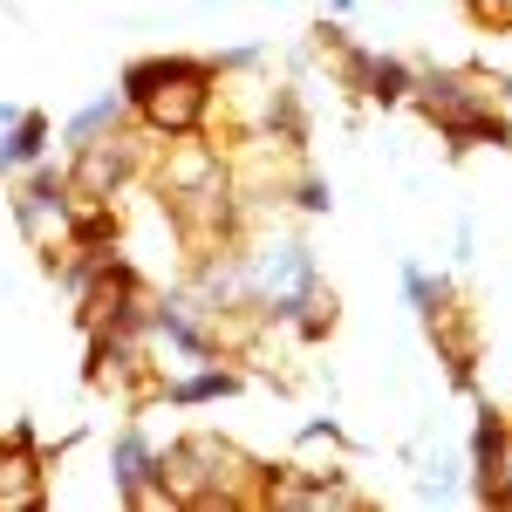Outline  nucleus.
Segmentation results:
<instances>
[{
    "instance_id": "f257e3e1",
    "label": "nucleus",
    "mask_w": 512,
    "mask_h": 512,
    "mask_svg": "<svg viewBox=\"0 0 512 512\" xmlns=\"http://www.w3.org/2000/svg\"><path fill=\"white\" fill-rule=\"evenodd\" d=\"M246 274H253V321L287 328L294 342H328L335 335V287L321 280V260L301 233H260L246 239Z\"/></svg>"
},
{
    "instance_id": "f03ea898",
    "label": "nucleus",
    "mask_w": 512,
    "mask_h": 512,
    "mask_svg": "<svg viewBox=\"0 0 512 512\" xmlns=\"http://www.w3.org/2000/svg\"><path fill=\"white\" fill-rule=\"evenodd\" d=\"M219 62L212 55H137L123 62V103L151 137H198L219 110Z\"/></svg>"
},
{
    "instance_id": "7ed1b4c3",
    "label": "nucleus",
    "mask_w": 512,
    "mask_h": 512,
    "mask_svg": "<svg viewBox=\"0 0 512 512\" xmlns=\"http://www.w3.org/2000/svg\"><path fill=\"white\" fill-rule=\"evenodd\" d=\"M158 499L185 512H246L260 506V458H246L233 437L185 431L158 451Z\"/></svg>"
},
{
    "instance_id": "20e7f679",
    "label": "nucleus",
    "mask_w": 512,
    "mask_h": 512,
    "mask_svg": "<svg viewBox=\"0 0 512 512\" xmlns=\"http://www.w3.org/2000/svg\"><path fill=\"white\" fill-rule=\"evenodd\" d=\"M315 41L335 55V82H342L349 96L376 103V110H403V103H410V89H417V62H403V55H383V48L355 41L342 21H321Z\"/></svg>"
},
{
    "instance_id": "39448f33",
    "label": "nucleus",
    "mask_w": 512,
    "mask_h": 512,
    "mask_svg": "<svg viewBox=\"0 0 512 512\" xmlns=\"http://www.w3.org/2000/svg\"><path fill=\"white\" fill-rule=\"evenodd\" d=\"M151 130L130 117L123 130H110V137H96V144H76L69 151V185H76V198H96V205H110V198H123L137 178H151Z\"/></svg>"
},
{
    "instance_id": "423d86ee",
    "label": "nucleus",
    "mask_w": 512,
    "mask_h": 512,
    "mask_svg": "<svg viewBox=\"0 0 512 512\" xmlns=\"http://www.w3.org/2000/svg\"><path fill=\"white\" fill-rule=\"evenodd\" d=\"M144 321H151V349H164V362H219L226 355V315H212L185 280L158 287Z\"/></svg>"
},
{
    "instance_id": "0eeeda50",
    "label": "nucleus",
    "mask_w": 512,
    "mask_h": 512,
    "mask_svg": "<svg viewBox=\"0 0 512 512\" xmlns=\"http://www.w3.org/2000/svg\"><path fill=\"white\" fill-rule=\"evenodd\" d=\"M7 212H14V233L28 239L35 253L62 246L69 219H76V185H69V164L41 158L21 178H7Z\"/></svg>"
},
{
    "instance_id": "6e6552de",
    "label": "nucleus",
    "mask_w": 512,
    "mask_h": 512,
    "mask_svg": "<svg viewBox=\"0 0 512 512\" xmlns=\"http://www.w3.org/2000/svg\"><path fill=\"white\" fill-rule=\"evenodd\" d=\"M260 506L280 512H362L369 492L349 472H308V465H260Z\"/></svg>"
},
{
    "instance_id": "1a4fd4ad",
    "label": "nucleus",
    "mask_w": 512,
    "mask_h": 512,
    "mask_svg": "<svg viewBox=\"0 0 512 512\" xmlns=\"http://www.w3.org/2000/svg\"><path fill=\"white\" fill-rule=\"evenodd\" d=\"M410 103H417V117L437 130V123H458V117H472V110H485V103H499V76L424 62V69H417V89H410Z\"/></svg>"
},
{
    "instance_id": "9d476101",
    "label": "nucleus",
    "mask_w": 512,
    "mask_h": 512,
    "mask_svg": "<svg viewBox=\"0 0 512 512\" xmlns=\"http://www.w3.org/2000/svg\"><path fill=\"white\" fill-rule=\"evenodd\" d=\"M48 499V451H41L35 424H7L0 437V512H35Z\"/></svg>"
},
{
    "instance_id": "9b49d317",
    "label": "nucleus",
    "mask_w": 512,
    "mask_h": 512,
    "mask_svg": "<svg viewBox=\"0 0 512 512\" xmlns=\"http://www.w3.org/2000/svg\"><path fill=\"white\" fill-rule=\"evenodd\" d=\"M110 492H117L130 512L164 506V499H158V444H151V431H144L137 417L110 437Z\"/></svg>"
},
{
    "instance_id": "f8f14e48",
    "label": "nucleus",
    "mask_w": 512,
    "mask_h": 512,
    "mask_svg": "<svg viewBox=\"0 0 512 512\" xmlns=\"http://www.w3.org/2000/svg\"><path fill=\"white\" fill-rule=\"evenodd\" d=\"M506 444H512V417L499 403L478 396V417H472V437H465V499L492 506L499 492V472H506Z\"/></svg>"
},
{
    "instance_id": "ddd939ff",
    "label": "nucleus",
    "mask_w": 512,
    "mask_h": 512,
    "mask_svg": "<svg viewBox=\"0 0 512 512\" xmlns=\"http://www.w3.org/2000/svg\"><path fill=\"white\" fill-rule=\"evenodd\" d=\"M246 390V376H239L233 362L219 355V362H192L185 376H158V396L171 410H205V403H226V396Z\"/></svg>"
},
{
    "instance_id": "4468645a",
    "label": "nucleus",
    "mask_w": 512,
    "mask_h": 512,
    "mask_svg": "<svg viewBox=\"0 0 512 512\" xmlns=\"http://www.w3.org/2000/svg\"><path fill=\"white\" fill-rule=\"evenodd\" d=\"M431 342H437V362H444V376H451V390L458 396H478V335H472V321L458 315H437L431 321Z\"/></svg>"
},
{
    "instance_id": "2eb2a0df",
    "label": "nucleus",
    "mask_w": 512,
    "mask_h": 512,
    "mask_svg": "<svg viewBox=\"0 0 512 512\" xmlns=\"http://www.w3.org/2000/svg\"><path fill=\"white\" fill-rule=\"evenodd\" d=\"M396 287H403V308L431 328L437 315H451L458 308V280L451 274H431L424 260H396Z\"/></svg>"
},
{
    "instance_id": "dca6fc26",
    "label": "nucleus",
    "mask_w": 512,
    "mask_h": 512,
    "mask_svg": "<svg viewBox=\"0 0 512 512\" xmlns=\"http://www.w3.org/2000/svg\"><path fill=\"white\" fill-rule=\"evenodd\" d=\"M437 144L451 158H465V151H512V117L499 103H485V110H472V117H458V123H437Z\"/></svg>"
},
{
    "instance_id": "f3484780",
    "label": "nucleus",
    "mask_w": 512,
    "mask_h": 512,
    "mask_svg": "<svg viewBox=\"0 0 512 512\" xmlns=\"http://www.w3.org/2000/svg\"><path fill=\"white\" fill-rule=\"evenodd\" d=\"M48 144H55V123L41 110H21L14 123H0V178H21L28 164H41Z\"/></svg>"
},
{
    "instance_id": "a211bd4d",
    "label": "nucleus",
    "mask_w": 512,
    "mask_h": 512,
    "mask_svg": "<svg viewBox=\"0 0 512 512\" xmlns=\"http://www.w3.org/2000/svg\"><path fill=\"white\" fill-rule=\"evenodd\" d=\"M130 123V103H123V89H96L89 103H82L76 117L62 123V151H76V144H96V137H110Z\"/></svg>"
},
{
    "instance_id": "6ab92c4d",
    "label": "nucleus",
    "mask_w": 512,
    "mask_h": 512,
    "mask_svg": "<svg viewBox=\"0 0 512 512\" xmlns=\"http://www.w3.org/2000/svg\"><path fill=\"white\" fill-rule=\"evenodd\" d=\"M62 246H76V253H110V246H117V212L96 205V198H76V219H69Z\"/></svg>"
},
{
    "instance_id": "aec40b11",
    "label": "nucleus",
    "mask_w": 512,
    "mask_h": 512,
    "mask_svg": "<svg viewBox=\"0 0 512 512\" xmlns=\"http://www.w3.org/2000/svg\"><path fill=\"white\" fill-rule=\"evenodd\" d=\"M287 205H294V212H308V219H328V212H335V185H328L321 171L301 164V171H294V185H287Z\"/></svg>"
},
{
    "instance_id": "412c9836",
    "label": "nucleus",
    "mask_w": 512,
    "mask_h": 512,
    "mask_svg": "<svg viewBox=\"0 0 512 512\" xmlns=\"http://www.w3.org/2000/svg\"><path fill=\"white\" fill-rule=\"evenodd\" d=\"M465 485H458V465L437 451V458H424V478H417V506H451Z\"/></svg>"
},
{
    "instance_id": "4be33fe9",
    "label": "nucleus",
    "mask_w": 512,
    "mask_h": 512,
    "mask_svg": "<svg viewBox=\"0 0 512 512\" xmlns=\"http://www.w3.org/2000/svg\"><path fill=\"white\" fill-rule=\"evenodd\" d=\"M465 14H472L478 28H499V35L512 28V0H465Z\"/></svg>"
},
{
    "instance_id": "5701e85b",
    "label": "nucleus",
    "mask_w": 512,
    "mask_h": 512,
    "mask_svg": "<svg viewBox=\"0 0 512 512\" xmlns=\"http://www.w3.org/2000/svg\"><path fill=\"white\" fill-rule=\"evenodd\" d=\"M478 253V233H472V219H458V233H451V267H465Z\"/></svg>"
},
{
    "instance_id": "b1692460",
    "label": "nucleus",
    "mask_w": 512,
    "mask_h": 512,
    "mask_svg": "<svg viewBox=\"0 0 512 512\" xmlns=\"http://www.w3.org/2000/svg\"><path fill=\"white\" fill-rule=\"evenodd\" d=\"M301 444H342V424L335 417H315V424H301Z\"/></svg>"
}]
</instances>
